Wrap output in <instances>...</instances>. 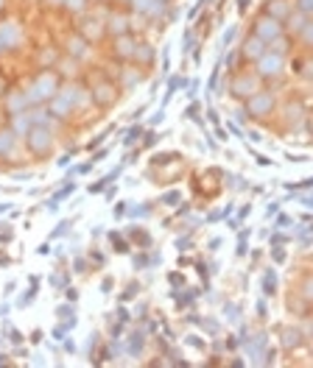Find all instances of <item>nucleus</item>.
I'll return each mask as SVG.
<instances>
[{"mask_svg":"<svg viewBox=\"0 0 313 368\" xmlns=\"http://www.w3.org/2000/svg\"><path fill=\"white\" fill-rule=\"evenodd\" d=\"M67 226H70V221H62V226H59V229L53 232V237H59V234H65V232H67Z\"/></svg>","mask_w":313,"mask_h":368,"instance_id":"5701e85b","label":"nucleus"},{"mask_svg":"<svg viewBox=\"0 0 313 368\" xmlns=\"http://www.w3.org/2000/svg\"><path fill=\"white\" fill-rule=\"evenodd\" d=\"M123 17H115V20H112V28H115V31H123V28H126V25H123Z\"/></svg>","mask_w":313,"mask_h":368,"instance_id":"a211bd4d","label":"nucleus"},{"mask_svg":"<svg viewBox=\"0 0 313 368\" xmlns=\"http://www.w3.org/2000/svg\"><path fill=\"white\" fill-rule=\"evenodd\" d=\"M0 6H3V0H0Z\"/></svg>","mask_w":313,"mask_h":368,"instance_id":"bb28decb","label":"nucleus"},{"mask_svg":"<svg viewBox=\"0 0 313 368\" xmlns=\"http://www.w3.org/2000/svg\"><path fill=\"white\" fill-rule=\"evenodd\" d=\"M73 53H81V50H84V42H81V39H73Z\"/></svg>","mask_w":313,"mask_h":368,"instance_id":"aec40b11","label":"nucleus"},{"mask_svg":"<svg viewBox=\"0 0 313 368\" xmlns=\"http://www.w3.org/2000/svg\"><path fill=\"white\" fill-rule=\"evenodd\" d=\"M22 106H25V92H22V95H14V98H9V109H11V112H17V114H20Z\"/></svg>","mask_w":313,"mask_h":368,"instance_id":"ddd939ff","label":"nucleus"},{"mask_svg":"<svg viewBox=\"0 0 313 368\" xmlns=\"http://www.w3.org/2000/svg\"><path fill=\"white\" fill-rule=\"evenodd\" d=\"M232 39H235V28H229V31L224 33V39H221V42H224V45H229Z\"/></svg>","mask_w":313,"mask_h":368,"instance_id":"6ab92c4d","label":"nucleus"},{"mask_svg":"<svg viewBox=\"0 0 313 368\" xmlns=\"http://www.w3.org/2000/svg\"><path fill=\"white\" fill-rule=\"evenodd\" d=\"M140 134H143V128H140V126H137V128H129V131H126V140H123V143H126V145H132V143H134V137H140Z\"/></svg>","mask_w":313,"mask_h":368,"instance_id":"2eb2a0df","label":"nucleus"},{"mask_svg":"<svg viewBox=\"0 0 313 368\" xmlns=\"http://www.w3.org/2000/svg\"><path fill=\"white\" fill-rule=\"evenodd\" d=\"M129 45H132V42H129V39H123V42H121V48H118V50H121V53H129Z\"/></svg>","mask_w":313,"mask_h":368,"instance_id":"b1692460","label":"nucleus"},{"mask_svg":"<svg viewBox=\"0 0 313 368\" xmlns=\"http://www.w3.org/2000/svg\"><path fill=\"white\" fill-rule=\"evenodd\" d=\"M14 45H20V28L14 22H3L0 25V50H11Z\"/></svg>","mask_w":313,"mask_h":368,"instance_id":"39448f33","label":"nucleus"},{"mask_svg":"<svg viewBox=\"0 0 313 368\" xmlns=\"http://www.w3.org/2000/svg\"><path fill=\"white\" fill-rule=\"evenodd\" d=\"M232 92H235V95H255V92H257V81H255V78H249V76L235 78Z\"/></svg>","mask_w":313,"mask_h":368,"instance_id":"0eeeda50","label":"nucleus"},{"mask_svg":"<svg viewBox=\"0 0 313 368\" xmlns=\"http://www.w3.org/2000/svg\"><path fill=\"white\" fill-rule=\"evenodd\" d=\"M255 33L263 39V42H271V39H277V36H279V22L274 20V17H260V20H257Z\"/></svg>","mask_w":313,"mask_h":368,"instance_id":"7ed1b4c3","label":"nucleus"},{"mask_svg":"<svg viewBox=\"0 0 313 368\" xmlns=\"http://www.w3.org/2000/svg\"><path fill=\"white\" fill-rule=\"evenodd\" d=\"M67 6H70L73 11H81L84 9V0H67Z\"/></svg>","mask_w":313,"mask_h":368,"instance_id":"f3484780","label":"nucleus"},{"mask_svg":"<svg viewBox=\"0 0 313 368\" xmlns=\"http://www.w3.org/2000/svg\"><path fill=\"white\" fill-rule=\"evenodd\" d=\"M59 98L67 100V103L73 106V103H78V100H84V92H81V87H76V84H73V87H65V89H62V92H59Z\"/></svg>","mask_w":313,"mask_h":368,"instance_id":"6e6552de","label":"nucleus"},{"mask_svg":"<svg viewBox=\"0 0 313 368\" xmlns=\"http://www.w3.org/2000/svg\"><path fill=\"white\" fill-rule=\"evenodd\" d=\"M243 53H246V56H252V59H257L260 53H266V50H263V39H260V36H252V39H246Z\"/></svg>","mask_w":313,"mask_h":368,"instance_id":"1a4fd4ad","label":"nucleus"},{"mask_svg":"<svg viewBox=\"0 0 313 368\" xmlns=\"http://www.w3.org/2000/svg\"><path fill=\"white\" fill-rule=\"evenodd\" d=\"M11 145H14V134L11 131H0V154L11 151Z\"/></svg>","mask_w":313,"mask_h":368,"instance_id":"f8f14e48","label":"nucleus"},{"mask_svg":"<svg viewBox=\"0 0 313 368\" xmlns=\"http://www.w3.org/2000/svg\"><path fill=\"white\" fill-rule=\"evenodd\" d=\"M274 288H277V276H274V271H268L266 279H263V293H266V296H271V293H274Z\"/></svg>","mask_w":313,"mask_h":368,"instance_id":"9b49d317","label":"nucleus"},{"mask_svg":"<svg viewBox=\"0 0 313 368\" xmlns=\"http://www.w3.org/2000/svg\"><path fill=\"white\" fill-rule=\"evenodd\" d=\"M51 109H53L56 114H67V109H70V103H67V100H62V98H56L53 103H51Z\"/></svg>","mask_w":313,"mask_h":368,"instance_id":"4468645a","label":"nucleus"},{"mask_svg":"<svg viewBox=\"0 0 313 368\" xmlns=\"http://www.w3.org/2000/svg\"><path fill=\"white\" fill-rule=\"evenodd\" d=\"M299 6H302V11H308L311 9V0H299Z\"/></svg>","mask_w":313,"mask_h":368,"instance_id":"a878e982","label":"nucleus"},{"mask_svg":"<svg viewBox=\"0 0 313 368\" xmlns=\"http://www.w3.org/2000/svg\"><path fill=\"white\" fill-rule=\"evenodd\" d=\"M162 201H165V204H176V201H179V192H168Z\"/></svg>","mask_w":313,"mask_h":368,"instance_id":"4be33fe9","label":"nucleus"},{"mask_svg":"<svg viewBox=\"0 0 313 368\" xmlns=\"http://www.w3.org/2000/svg\"><path fill=\"white\" fill-rule=\"evenodd\" d=\"M271 106H274V98H271L268 92H255V95H252V100H249V112H252L255 117H263V114H268V112H271Z\"/></svg>","mask_w":313,"mask_h":368,"instance_id":"20e7f679","label":"nucleus"},{"mask_svg":"<svg viewBox=\"0 0 313 368\" xmlns=\"http://www.w3.org/2000/svg\"><path fill=\"white\" fill-rule=\"evenodd\" d=\"M28 145H31L36 154L48 151V148H51V131H48V128H42V126L31 128V131H28Z\"/></svg>","mask_w":313,"mask_h":368,"instance_id":"423d86ee","label":"nucleus"},{"mask_svg":"<svg viewBox=\"0 0 313 368\" xmlns=\"http://www.w3.org/2000/svg\"><path fill=\"white\" fill-rule=\"evenodd\" d=\"M53 95H56V76L45 73V76H39V81L25 92V100H42V98H53Z\"/></svg>","mask_w":313,"mask_h":368,"instance_id":"f257e3e1","label":"nucleus"},{"mask_svg":"<svg viewBox=\"0 0 313 368\" xmlns=\"http://www.w3.org/2000/svg\"><path fill=\"white\" fill-rule=\"evenodd\" d=\"M288 223H291V218H288V215H279V218H277V223H274V226H277V229H285Z\"/></svg>","mask_w":313,"mask_h":368,"instance_id":"dca6fc26","label":"nucleus"},{"mask_svg":"<svg viewBox=\"0 0 313 368\" xmlns=\"http://www.w3.org/2000/svg\"><path fill=\"white\" fill-rule=\"evenodd\" d=\"M104 140H106V134H98V137H95V140L89 143V148H92V145H101V143H104Z\"/></svg>","mask_w":313,"mask_h":368,"instance_id":"393cba45","label":"nucleus"},{"mask_svg":"<svg viewBox=\"0 0 313 368\" xmlns=\"http://www.w3.org/2000/svg\"><path fill=\"white\" fill-rule=\"evenodd\" d=\"M134 9L137 11H159L162 9V0H134Z\"/></svg>","mask_w":313,"mask_h":368,"instance_id":"9d476101","label":"nucleus"},{"mask_svg":"<svg viewBox=\"0 0 313 368\" xmlns=\"http://www.w3.org/2000/svg\"><path fill=\"white\" fill-rule=\"evenodd\" d=\"M257 70H260V76H279L282 56L279 53H260L257 56Z\"/></svg>","mask_w":313,"mask_h":368,"instance_id":"f03ea898","label":"nucleus"},{"mask_svg":"<svg viewBox=\"0 0 313 368\" xmlns=\"http://www.w3.org/2000/svg\"><path fill=\"white\" fill-rule=\"evenodd\" d=\"M162 117H165V109H159L154 114V117H151V126H156V123H162Z\"/></svg>","mask_w":313,"mask_h":368,"instance_id":"412c9836","label":"nucleus"}]
</instances>
